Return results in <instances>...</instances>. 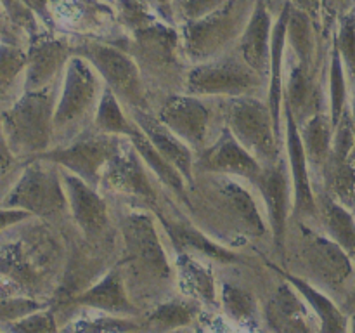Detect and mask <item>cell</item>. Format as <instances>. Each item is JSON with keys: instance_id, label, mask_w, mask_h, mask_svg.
Instances as JSON below:
<instances>
[{"instance_id": "1", "label": "cell", "mask_w": 355, "mask_h": 333, "mask_svg": "<svg viewBox=\"0 0 355 333\" xmlns=\"http://www.w3.org/2000/svg\"><path fill=\"white\" fill-rule=\"evenodd\" d=\"M58 89L49 85L38 90H24L2 114L3 139L16 156L35 158L49 151L55 137L54 114Z\"/></svg>"}, {"instance_id": "2", "label": "cell", "mask_w": 355, "mask_h": 333, "mask_svg": "<svg viewBox=\"0 0 355 333\" xmlns=\"http://www.w3.org/2000/svg\"><path fill=\"white\" fill-rule=\"evenodd\" d=\"M252 0H227L222 7L196 21H184L182 51L189 61H208L224 54L239 40L252 17Z\"/></svg>"}, {"instance_id": "3", "label": "cell", "mask_w": 355, "mask_h": 333, "mask_svg": "<svg viewBox=\"0 0 355 333\" xmlns=\"http://www.w3.org/2000/svg\"><path fill=\"white\" fill-rule=\"evenodd\" d=\"M220 110L224 123L263 166L281 158L283 139L269 103H263L257 96L224 97Z\"/></svg>"}, {"instance_id": "4", "label": "cell", "mask_w": 355, "mask_h": 333, "mask_svg": "<svg viewBox=\"0 0 355 333\" xmlns=\"http://www.w3.org/2000/svg\"><path fill=\"white\" fill-rule=\"evenodd\" d=\"M266 76L245 61L239 51L196 62L187 71L184 90L200 97H241L262 92Z\"/></svg>"}, {"instance_id": "5", "label": "cell", "mask_w": 355, "mask_h": 333, "mask_svg": "<svg viewBox=\"0 0 355 333\" xmlns=\"http://www.w3.org/2000/svg\"><path fill=\"white\" fill-rule=\"evenodd\" d=\"M103 90L104 82L97 69L85 58L73 54L62 71L61 90L55 103V135L68 137L80 130V125L96 114Z\"/></svg>"}, {"instance_id": "6", "label": "cell", "mask_w": 355, "mask_h": 333, "mask_svg": "<svg viewBox=\"0 0 355 333\" xmlns=\"http://www.w3.org/2000/svg\"><path fill=\"white\" fill-rule=\"evenodd\" d=\"M2 207H17L40 217L64 214L68 205L64 182L58 163L30 158V163L2 201Z\"/></svg>"}, {"instance_id": "7", "label": "cell", "mask_w": 355, "mask_h": 333, "mask_svg": "<svg viewBox=\"0 0 355 333\" xmlns=\"http://www.w3.org/2000/svg\"><path fill=\"white\" fill-rule=\"evenodd\" d=\"M73 54L85 58L97 69L104 85L110 87L128 110L149 111L146 83L134 56L101 42L76 45L73 47Z\"/></svg>"}, {"instance_id": "8", "label": "cell", "mask_w": 355, "mask_h": 333, "mask_svg": "<svg viewBox=\"0 0 355 333\" xmlns=\"http://www.w3.org/2000/svg\"><path fill=\"white\" fill-rule=\"evenodd\" d=\"M125 141L127 139L123 135L104 134L97 130L96 134H83L76 139H69L68 144L52 151L40 153L35 158L58 163L61 169L69 170L92 187H99L104 169L110 160L120 151Z\"/></svg>"}, {"instance_id": "9", "label": "cell", "mask_w": 355, "mask_h": 333, "mask_svg": "<svg viewBox=\"0 0 355 333\" xmlns=\"http://www.w3.org/2000/svg\"><path fill=\"white\" fill-rule=\"evenodd\" d=\"M300 229V257L309 276L326 291L345 290L354 280L355 262L352 257L329 236L319 234L298 222Z\"/></svg>"}, {"instance_id": "10", "label": "cell", "mask_w": 355, "mask_h": 333, "mask_svg": "<svg viewBox=\"0 0 355 333\" xmlns=\"http://www.w3.org/2000/svg\"><path fill=\"white\" fill-rule=\"evenodd\" d=\"M125 250L130 269L156 281H168L173 269L168 262L162 238L156 229V221L148 212H128L121 221Z\"/></svg>"}, {"instance_id": "11", "label": "cell", "mask_w": 355, "mask_h": 333, "mask_svg": "<svg viewBox=\"0 0 355 333\" xmlns=\"http://www.w3.org/2000/svg\"><path fill=\"white\" fill-rule=\"evenodd\" d=\"M218 176V179H214L205 198L214 205L215 212L222 215V219L229 221V228L239 234L253 238H260L270 231L269 224L263 222L262 212L252 193H248L239 182H234L231 176Z\"/></svg>"}, {"instance_id": "12", "label": "cell", "mask_w": 355, "mask_h": 333, "mask_svg": "<svg viewBox=\"0 0 355 333\" xmlns=\"http://www.w3.org/2000/svg\"><path fill=\"white\" fill-rule=\"evenodd\" d=\"M156 117L194 151H203L210 144L214 110L203 97L187 92L173 94Z\"/></svg>"}, {"instance_id": "13", "label": "cell", "mask_w": 355, "mask_h": 333, "mask_svg": "<svg viewBox=\"0 0 355 333\" xmlns=\"http://www.w3.org/2000/svg\"><path fill=\"white\" fill-rule=\"evenodd\" d=\"M194 170L203 173H224L241 177L255 186L263 172V165L239 142L231 128L224 123L217 137L198 153Z\"/></svg>"}, {"instance_id": "14", "label": "cell", "mask_w": 355, "mask_h": 333, "mask_svg": "<svg viewBox=\"0 0 355 333\" xmlns=\"http://www.w3.org/2000/svg\"><path fill=\"white\" fill-rule=\"evenodd\" d=\"M284 130H286V160L293 179V217L300 222H319L318 196L312 186V170L302 142L300 127L290 108L283 106Z\"/></svg>"}, {"instance_id": "15", "label": "cell", "mask_w": 355, "mask_h": 333, "mask_svg": "<svg viewBox=\"0 0 355 333\" xmlns=\"http://www.w3.org/2000/svg\"><path fill=\"white\" fill-rule=\"evenodd\" d=\"M101 184L123 196L151 205L156 203V189L148 173V165L128 137L104 169Z\"/></svg>"}, {"instance_id": "16", "label": "cell", "mask_w": 355, "mask_h": 333, "mask_svg": "<svg viewBox=\"0 0 355 333\" xmlns=\"http://www.w3.org/2000/svg\"><path fill=\"white\" fill-rule=\"evenodd\" d=\"M291 173L288 160L281 156L272 165L263 166V172L255 186L259 187L267 210V224L270 228L274 246L279 252L284 248L288 219L291 210Z\"/></svg>"}, {"instance_id": "17", "label": "cell", "mask_w": 355, "mask_h": 333, "mask_svg": "<svg viewBox=\"0 0 355 333\" xmlns=\"http://www.w3.org/2000/svg\"><path fill=\"white\" fill-rule=\"evenodd\" d=\"M179 35L170 26L151 23L135 31L134 59L139 68L155 71L156 76L170 80L179 71Z\"/></svg>"}, {"instance_id": "18", "label": "cell", "mask_w": 355, "mask_h": 333, "mask_svg": "<svg viewBox=\"0 0 355 333\" xmlns=\"http://www.w3.org/2000/svg\"><path fill=\"white\" fill-rule=\"evenodd\" d=\"M71 56L73 47L64 40L49 35L35 37L28 47V66L24 73L23 92L54 85L55 78L59 73L64 71Z\"/></svg>"}, {"instance_id": "19", "label": "cell", "mask_w": 355, "mask_h": 333, "mask_svg": "<svg viewBox=\"0 0 355 333\" xmlns=\"http://www.w3.org/2000/svg\"><path fill=\"white\" fill-rule=\"evenodd\" d=\"M62 182L68 194L69 212L76 225L87 238H96L104 232L110 224V212L106 201L103 200L97 187H92L69 170H61Z\"/></svg>"}, {"instance_id": "20", "label": "cell", "mask_w": 355, "mask_h": 333, "mask_svg": "<svg viewBox=\"0 0 355 333\" xmlns=\"http://www.w3.org/2000/svg\"><path fill=\"white\" fill-rule=\"evenodd\" d=\"M324 92L318 82V71L307 69L295 59L290 65V73L284 78L283 106L290 108L298 125L305 123L314 114L324 110Z\"/></svg>"}, {"instance_id": "21", "label": "cell", "mask_w": 355, "mask_h": 333, "mask_svg": "<svg viewBox=\"0 0 355 333\" xmlns=\"http://www.w3.org/2000/svg\"><path fill=\"white\" fill-rule=\"evenodd\" d=\"M135 123L144 130V134L151 139L155 148L162 153L165 160H168L184 177L187 184L194 180V156L189 144L182 141L179 135L173 134L156 114H151L146 110H128Z\"/></svg>"}, {"instance_id": "22", "label": "cell", "mask_w": 355, "mask_h": 333, "mask_svg": "<svg viewBox=\"0 0 355 333\" xmlns=\"http://www.w3.org/2000/svg\"><path fill=\"white\" fill-rule=\"evenodd\" d=\"M311 311L297 288L284 280L266 305L267 326L272 332H311L315 328Z\"/></svg>"}, {"instance_id": "23", "label": "cell", "mask_w": 355, "mask_h": 333, "mask_svg": "<svg viewBox=\"0 0 355 333\" xmlns=\"http://www.w3.org/2000/svg\"><path fill=\"white\" fill-rule=\"evenodd\" d=\"M274 24L263 0H257L252 17L238 42L239 54L253 69L269 78Z\"/></svg>"}, {"instance_id": "24", "label": "cell", "mask_w": 355, "mask_h": 333, "mask_svg": "<svg viewBox=\"0 0 355 333\" xmlns=\"http://www.w3.org/2000/svg\"><path fill=\"white\" fill-rule=\"evenodd\" d=\"M73 304L96 309L97 312H107L116 316H139V309L132 304L125 287V278L120 269H111L101 281L87 288L80 295L71 298Z\"/></svg>"}, {"instance_id": "25", "label": "cell", "mask_w": 355, "mask_h": 333, "mask_svg": "<svg viewBox=\"0 0 355 333\" xmlns=\"http://www.w3.org/2000/svg\"><path fill=\"white\" fill-rule=\"evenodd\" d=\"M267 264H269V267H272L279 276H283L284 280L290 281V283L297 288L298 293L307 300L312 312H314L315 318L321 323V328H319L321 332H347V330H349V314H345V312H343L342 309L324 293V291L319 290L314 283L297 276V274L279 269V267L274 266L272 262Z\"/></svg>"}, {"instance_id": "26", "label": "cell", "mask_w": 355, "mask_h": 333, "mask_svg": "<svg viewBox=\"0 0 355 333\" xmlns=\"http://www.w3.org/2000/svg\"><path fill=\"white\" fill-rule=\"evenodd\" d=\"M288 19H290V2L283 7L272 30V52H270L269 85H267V103L272 111L277 130L281 132V114L284 99V49H286Z\"/></svg>"}, {"instance_id": "27", "label": "cell", "mask_w": 355, "mask_h": 333, "mask_svg": "<svg viewBox=\"0 0 355 333\" xmlns=\"http://www.w3.org/2000/svg\"><path fill=\"white\" fill-rule=\"evenodd\" d=\"M315 196L319 224L324 229V234L338 243L355 262V214L324 191Z\"/></svg>"}, {"instance_id": "28", "label": "cell", "mask_w": 355, "mask_h": 333, "mask_svg": "<svg viewBox=\"0 0 355 333\" xmlns=\"http://www.w3.org/2000/svg\"><path fill=\"white\" fill-rule=\"evenodd\" d=\"M179 284L187 297H193L205 304L217 305V283L210 267L200 262L194 253L179 252L175 260Z\"/></svg>"}, {"instance_id": "29", "label": "cell", "mask_w": 355, "mask_h": 333, "mask_svg": "<svg viewBox=\"0 0 355 333\" xmlns=\"http://www.w3.org/2000/svg\"><path fill=\"white\" fill-rule=\"evenodd\" d=\"M298 127H300L302 142H304L305 155H307L312 173L321 176L333 149L335 127H333L331 117L328 111H322V113L309 118L305 123L298 125Z\"/></svg>"}, {"instance_id": "30", "label": "cell", "mask_w": 355, "mask_h": 333, "mask_svg": "<svg viewBox=\"0 0 355 333\" xmlns=\"http://www.w3.org/2000/svg\"><path fill=\"white\" fill-rule=\"evenodd\" d=\"M159 222L165 228L166 234H168L172 245L175 246L177 253L198 252L201 255L210 257V259L220 260V262H232V260L238 259L236 253H232L231 250L224 248V246L217 245L211 239H208V236H205L203 232H200L193 225L179 224V222L168 221V219L163 217H159Z\"/></svg>"}, {"instance_id": "31", "label": "cell", "mask_w": 355, "mask_h": 333, "mask_svg": "<svg viewBox=\"0 0 355 333\" xmlns=\"http://www.w3.org/2000/svg\"><path fill=\"white\" fill-rule=\"evenodd\" d=\"M315 21L304 10L290 3L286 40L290 44L295 59L307 69L318 71V42H315Z\"/></svg>"}, {"instance_id": "32", "label": "cell", "mask_w": 355, "mask_h": 333, "mask_svg": "<svg viewBox=\"0 0 355 333\" xmlns=\"http://www.w3.org/2000/svg\"><path fill=\"white\" fill-rule=\"evenodd\" d=\"M321 179L322 191L355 214V151L349 158L329 155Z\"/></svg>"}, {"instance_id": "33", "label": "cell", "mask_w": 355, "mask_h": 333, "mask_svg": "<svg viewBox=\"0 0 355 333\" xmlns=\"http://www.w3.org/2000/svg\"><path fill=\"white\" fill-rule=\"evenodd\" d=\"M132 141V144L135 146V149L139 151L141 158L144 160V163L148 165V169L165 184L168 189H172L173 193H177L179 196H182L184 200L187 201L186 198V187H187V180L168 160H165L162 156V153L155 148V144L151 142V139L144 134L141 127L137 125V130L128 137Z\"/></svg>"}, {"instance_id": "34", "label": "cell", "mask_w": 355, "mask_h": 333, "mask_svg": "<svg viewBox=\"0 0 355 333\" xmlns=\"http://www.w3.org/2000/svg\"><path fill=\"white\" fill-rule=\"evenodd\" d=\"M198 314H200V300L196 298H170L153 309L151 314L144 319L142 328L155 330V332L186 328L198 318Z\"/></svg>"}, {"instance_id": "35", "label": "cell", "mask_w": 355, "mask_h": 333, "mask_svg": "<svg viewBox=\"0 0 355 333\" xmlns=\"http://www.w3.org/2000/svg\"><path fill=\"white\" fill-rule=\"evenodd\" d=\"M94 127H96V130L104 132V134L123 135V137H130L137 130V123L132 118L130 111L125 113L123 103L106 85H104L99 106H97L96 114H94Z\"/></svg>"}, {"instance_id": "36", "label": "cell", "mask_w": 355, "mask_h": 333, "mask_svg": "<svg viewBox=\"0 0 355 333\" xmlns=\"http://www.w3.org/2000/svg\"><path fill=\"white\" fill-rule=\"evenodd\" d=\"M349 76H347L345 66H343L340 52L333 45L329 52V68H328V113L331 117L333 127H336L349 108L347 103V94H349Z\"/></svg>"}, {"instance_id": "37", "label": "cell", "mask_w": 355, "mask_h": 333, "mask_svg": "<svg viewBox=\"0 0 355 333\" xmlns=\"http://www.w3.org/2000/svg\"><path fill=\"white\" fill-rule=\"evenodd\" d=\"M220 302L229 318L239 325H252L259 318V302L255 295L238 284H222Z\"/></svg>"}, {"instance_id": "38", "label": "cell", "mask_w": 355, "mask_h": 333, "mask_svg": "<svg viewBox=\"0 0 355 333\" xmlns=\"http://www.w3.org/2000/svg\"><path fill=\"white\" fill-rule=\"evenodd\" d=\"M333 45L340 52L343 66H345L349 85L355 89V6L340 16L338 28L335 33Z\"/></svg>"}, {"instance_id": "39", "label": "cell", "mask_w": 355, "mask_h": 333, "mask_svg": "<svg viewBox=\"0 0 355 333\" xmlns=\"http://www.w3.org/2000/svg\"><path fill=\"white\" fill-rule=\"evenodd\" d=\"M0 92L3 99H7L9 90L16 85L21 73H26L28 66V52L21 51L17 45L2 42V52H0Z\"/></svg>"}, {"instance_id": "40", "label": "cell", "mask_w": 355, "mask_h": 333, "mask_svg": "<svg viewBox=\"0 0 355 333\" xmlns=\"http://www.w3.org/2000/svg\"><path fill=\"white\" fill-rule=\"evenodd\" d=\"M78 330V332H128V330H139L142 325L134 323L128 319V316H116L101 312L96 318L76 319L73 326H68V330Z\"/></svg>"}, {"instance_id": "41", "label": "cell", "mask_w": 355, "mask_h": 333, "mask_svg": "<svg viewBox=\"0 0 355 333\" xmlns=\"http://www.w3.org/2000/svg\"><path fill=\"white\" fill-rule=\"evenodd\" d=\"M6 332L14 333H42V332H55L58 325H55V314L54 309L45 307L40 311H35L31 314L24 316L19 321H14L10 325L2 326Z\"/></svg>"}, {"instance_id": "42", "label": "cell", "mask_w": 355, "mask_h": 333, "mask_svg": "<svg viewBox=\"0 0 355 333\" xmlns=\"http://www.w3.org/2000/svg\"><path fill=\"white\" fill-rule=\"evenodd\" d=\"M45 307H47V305L33 300L31 297H7V295H3L2 305H0L2 326L10 325V323L14 321H19L24 316L31 314V312L35 311H40V309Z\"/></svg>"}, {"instance_id": "43", "label": "cell", "mask_w": 355, "mask_h": 333, "mask_svg": "<svg viewBox=\"0 0 355 333\" xmlns=\"http://www.w3.org/2000/svg\"><path fill=\"white\" fill-rule=\"evenodd\" d=\"M227 0H179L177 9L184 21H196L217 10Z\"/></svg>"}, {"instance_id": "44", "label": "cell", "mask_w": 355, "mask_h": 333, "mask_svg": "<svg viewBox=\"0 0 355 333\" xmlns=\"http://www.w3.org/2000/svg\"><path fill=\"white\" fill-rule=\"evenodd\" d=\"M343 14V0H322L321 9V24L324 26V33L329 35L333 31L336 21Z\"/></svg>"}, {"instance_id": "45", "label": "cell", "mask_w": 355, "mask_h": 333, "mask_svg": "<svg viewBox=\"0 0 355 333\" xmlns=\"http://www.w3.org/2000/svg\"><path fill=\"white\" fill-rule=\"evenodd\" d=\"M31 212L17 207H2V231H7L10 225H16L19 222L28 221L31 217Z\"/></svg>"}, {"instance_id": "46", "label": "cell", "mask_w": 355, "mask_h": 333, "mask_svg": "<svg viewBox=\"0 0 355 333\" xmlns=\"http://www.w3.org/2000/svg\"><path fill=\"white\" fill-rule=\"evenodd\" d=\"M293 7L307 12L315 23H321V9H322V0H288Z\"/></svg>"}, {"instance_id": "47", "label": "cell", "mask_w": 355, "mask_h": 333, "mask_svg": "<svg viewBox=\"0 0 355 333\" xmlns=\"http://www.w3.org/2000/svg\"><path fill=\"white\" fill-rule=\"evenodd\" d=\"M146 2H148L149 6H153V9L158 10L168 23H172L173 0H146Z\"/></svg>"}, {"instance_id": "48", "label": "cell", "mask_w": 355, "mask_h": 333, "mask_svg": "<svg viewBox=\"0 0 355 333\" xmlns=\"http://www.w3.org/2000/svg\"><path fill=\"white\" fill-rule=\"evenodd\" d=\"M21 2L23 3H26L28 7H30L31 10H35V12L37 14H40L42 17H44L45 21H51V16H49V12H47V7H45V2L44 0H21Z\"/></svg>"}, {"instance_id": "49", "label": "cell", "mask_w": 355, "mask_h": 333, "mask_svg": "<svg viewBox=\"0 0 355 333\" xmlns=\"http://www.w3.org/2000/svg\"><path fill=\"white\" fill-rule=\"evenodd\" d=\"M345 311H347V314H350V312L355 311V287H354V290L350 291L349 295H347V298H345Z\"/></svg>"}, {"instance_id": "50", "label": "cell", "mask_w": 355, "mask_h": 333, "mask_svg": "<svg viewBox=\"0 0 355 333\" xmlns=\"http://www.w3.org/2000/svg\"><path fill=\"white\" fill-rule=\"evenodd\" d=\"M349 330L350 332H355V311L349 314Z\"/></svg>"}, {"instance_id": "51", "label": "cell", "mask_w": 355, "mask_h": 333, "mask_svg": "<svg viewBox=\"0 0 355 333\" xmlns=\"http://www.w3.org/2000/svg\"><path fill=\"white\" fill-rule=\"evenodd\" d=\"M350 113H352V120H354V127H355V89H354L352 103H350Z\"/></svg>"}]
</instances>
